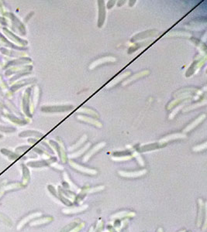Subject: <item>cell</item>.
Segmentation results:
<instances>
[{
  "label": "cell",
  "mask_w": 207,
  "mask_h": 232,
  "mask_svg": "<svg viewBox=\"0 0 207 232\" xmlns=\"http://www.w3.org/2000/svg\"><path fill=\"white\" fill-rule=\"evenodd\" d=\"M92 229H93V228H91V229H90V231H89V232H92Z\"/></svg>",
  "instance_id": "1"
}]
</instances>
